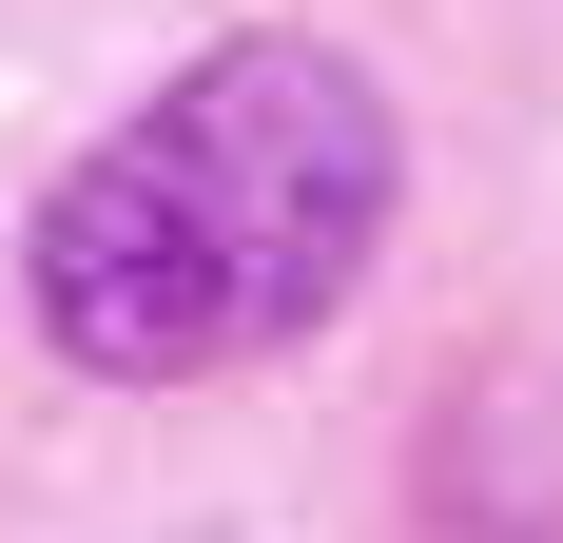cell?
Wrapping results in <instances>:
<instances>
[{
  "mask_svg": "<svg viewBox=\"0 0 563 543\" xmlns=\"http://www.w3.org/2000/svg\"><path fill=\"white\" fill-rule=\"evenodd\" d=\"M389 214H408L389 78L350 40H311V20H253V40L175 58L156 98L40 195L20 291H40L58 369L195 388V369H253V350H311L369 291Z\"/></svg>",
  "mask_w": 563,
  "mask_h": 543,
  "instance_id": "1",
  "label": "cell"
}]
</instances>
